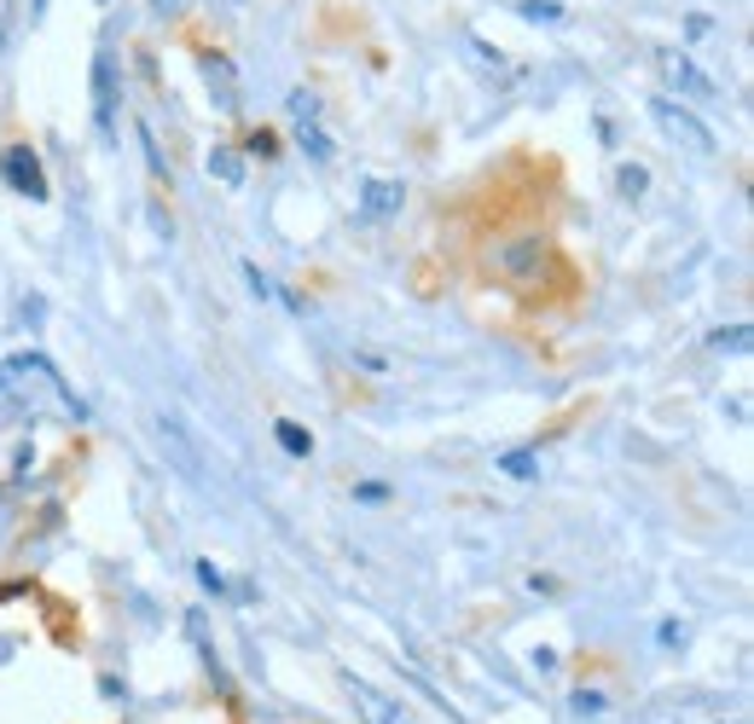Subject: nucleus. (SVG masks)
Masks as SVG:
<instances>
[{"label": "nucleus", "instance_id": "nucleus-15", "mask_svg": "<svg viewBox=\"0 0 754 724\" xmlns=\"http://www.w3.org/2000/svg\"><path fill=\"white\" fill-rule=\"evenodd\" d=\"M140 145H145V163H151V174L163 180V174H169V163H163V151H157V133H151L145 122H140Z\"/></svg>", "mask_w": 754, "mask_h": 724}, {"label": "nucleus", "instance_id": "nucleus-8", "mask_svg": "<svg viewBox=\"0 0 754 724\" xmlns=\"http://www.w3.org/2000/svg\"><path fill=\"white\" fill-rule=\"evenodd\" d=\"M400 180H366L360 186V215H372V221H383V215H400Z\"/></svg>", "mask_w": 754, "mask_h": 724}, {"label": "nucleus", "instance_id": "nucleus-12", "mask_svg": "<svg viewBox=\"0 0 754 724\" xmlns=\"http://www.w3.org/2000/svg\"><path fill=\"white\" fill-rule=\"evenodd\" d=\"M279 447L291 452V458H308V452H314V435L302 429V424H291V417H284V424H279Z\"/></svg>", "mask_w": 754, "mask_h": 724}, {"label": "nucleus", "instance_id": "nucleus-21", "mask_svg": "<svg viewBox=\"0 0 754 724\" xmlns=\"http://www.w3.org/2000/svg\"><path fill=\"white\" fill-rule=\"evenodd\" d=\"M575 707H580V713H603V696H598V689H580Z\"/></svg>", "mask_w": 754, "mask_h": 724}, {"label": "nucleus", "instance_id": "nucleus-3", "mask_svg": "<svg viewBox=\"0 0 754 724\" xmlns=\"http://www.w3.org/2000/svg\"><path fill=\"white\" fill-rule=\"evenodd\" d=\"M650 116H656V122L674 133V140H691L697 151H714V128L697 122V116L685 111V105H674V99H650Z\"/></svg>", "mask_w": 754, "mask_h": 724}, {"label": "nucleus", "instance_id": "nucleus-19", "mask_svg": "<svg viewBox=\"0 0 754 724\" xmlns=\"http://www.w3.org/2000/svg\"><path fill=\"white\" fill-rule=\"evenodd\" d=\"M250 151H256V157H273V151H279V140H273V133H250Z\"/></svg>", "mask_w": 754, "mask_h": 724}, {"label": "nucleus", "instance_id": "nucleus-5", "mask_svg": "<svg viewBox=\"0 0 754 724\" xmlns=\"http://www.w3.org/2000/svg\"><path fill=\"white\" fill-rule=\"evenodd\" d=\"M656 64H662V76H667V81H674V88H679V93H691V99H714V93H719V88H714V81H708V76H702V70H697V64H691V59H685V53H656Z\"/></svg>", "mask_w": 754, "mask_h": 724}, {"label": "nucleus", "instance_id": "nucleus-18", "mask_svg": "<svg viewBox=\"0 0 754 724\" xmlns=\"http://www.w3.org/2000/svg\"><path fill=\"white\" fill-rule=\"evenodd\" d=\"M714 348H749V325H731V336L719 331V336H714Z\"/></svg>", "mask_w": 754, "mask_h": 724}, {"label": "nucleus", "instance_id": "nucleus-16", "mask_svg": "<svg viewBox=\"0 0 754 724\" xmlns=\"http://www.w3.org/2000/svg\"><path fill=\"white\" fill-rule=\"evenodd\" d=\"M197 580H204V592H215V597H227V580L215 574V563H197Z\"/></svg>", "mask_w": 754, "mask_h": 724}, {"label": "nucleus", "instance_id": "nucleus-14", "mask_svg": "<svg viewBox=\"0 0 754 724\" xmlns=\"http://www.w3.org/2000/svg\"><path fill=\"white\" fill-rule=\"evenodd\" d=\"M516 12H523V18H540V24H558V18H563V7H558V0H523Z\"/></svg>", "mask_w": 754, "mask_h": 724}, {"label": "nucleus", "instance_id": "nucleus-22", "mask_svg": "<svg viewBox=\"0 0 754 724\" xmlns=\"http://www.w3.org/2000/svg\"><path fill=\"white\" fill-rule=\"evenodd\" d=\"M151 7H157L163 18H175V12H187V0H151Z\"/></svg>", "mask_w": 754, "mask_h": 724}, {"label": "nucleus", "instance_id": "nucleus-7", "mask_svg": "<svg viewBox=\"0 0 754 724\" xmlns=\"http://www.w3.org/2000/svg\"><path fill=\"white\" fill-rule=\"evenodd\" d=\"M111 111H116V81H111V53L99 47L93 53V116L105 133H111Z\"/></svg>", "mask_w": 754, "mask_h": 724}, {"label": "nucleus", "instance_id": "nucleus-20", "mask_svg": "<svg viewBox=\"0 0 754 724\" xmlns=\"http://www.w3.org/2000/svg\"><path fill=\"white\" fill-rule=\"evenodd\" d=\"M355 493H360L366 504H378V499H389V487H383V481H360V487H355Z\"/></svg>", "mask_w": 754, "mask_h": 724}, {"label": "nucleus", "instance_id": "nucleus-2", "mask_svg": "<svg viewBox=\"0 0 754 724\" xmlns=\"http://www.w3.org/2000/svg\"><path fill=\"white\" fill-rule=\"evenodd\" d=\"M494 267L511 284H534V279H540V267H546V238H540V232H523V238H511L506 249H499Z\"/></svg>", "mask_w": 754, "mask_h": 724}, {"label": "nucleus", "instance_id": "nucleus-4", "mask_svg": "<svg viewBox=\"0 0 754 724\" xmlns=\"http://www.w3.org/2000/svg\"><path fill=\"white\" fill-rule=\"evenodd\" d=\"M348 696H355V707H360V719H366V724H418L400 701H389L383 689H372L366 678H355V672H348Z\"/></svg>", "mask_w": 754, "mask_h": 724}, {"label": "nucleus", "instance_id": "nucleus-1", "mask_svg": "<svg viewBox=\"0 0 754 724\" xmlns=\"http://www.w3.org/2000/svg\"><path fill=\"white\" fill-rule=\"evenodd\" d=\"M0 180H7L18 197H29V204H41V197H47V168H41V157L29 145H12L7 157H0Z\"/></svg>", "mask_w": 754, "mask_h": 724}, {"label": "nucleus", "instance_id": "nucleus-13", "mask_svg": "<svg viewBox=\"0 0 754 724\" xmlns=\"http://www.w3.org/2000/svg\"><path fill=\"white\" fill-rule=\"evenodd\" d=\"M615 186H622V197H639L644 186H650V174L639 163H622V174H615Z\"/></svg>", "mask_w": 754, "mask_h": 724}, {"label": "nucleus", "instance_id": "nucleus-17", "mask_svg": "<svg viewBox=\"0 0 754 724\" xmlns=\"http://www.w3.org/2000/svg\"><path fill=\"white\" fill-rule=\"evenodd\" d=\"M244 279H250V290H256L261 301H267V296H273V284H267V279H261V267H256V261H244Z\"/></svg>", "mask_w": 754, "mask_h": 724}, {"label": "nucleus", "instance_id": "nucleus-10", "mask_svg": "<svg viewBox=\"0 0 754 724\" xmlns=\"http://www.w3.org/2000/svg\"><path fill=\"white\" fill-rule=\"evenodd\" d=\"M209 174L227 180V186H244V157H239L232 145H215V151H209Z\"/></svg>", "mask_w": 754, "mask_h": 724}, {"label": "nucleus", "instance_id": "nucleus-9", "mask_svg": "<svg viewBox=\"0 0 754 724\" xmlns=\"http://www.w3.org/2000/svg\"><path fill=\"white\" fill-rule=\"evenodd\" d=\"M296 140L314 163H331V133L320 128V116H296Z\"/></svg>", "mask_w": 754, "mask_h": 724}, {"label": "nucleus", "instance_id": "nucleus-23", "mask_svg": "<svg viewBox=\"0 0 754 724\" xmlns=\"http://www.w3.org/2000/svg\"><path fill=\"white\" fill-rule=\"evenodd\" d=\"M0 389H7V377H0Z\"/></svg>", "mask_w": 754, "mask_h": 724}, {"label": "nucleus", "instance_id": "nucleus-6", "mask_svg": "<svg viewBox=\"0 0 754 724\" xmlns=\"http://www.w3.org/2000/svg\"><path fill=\"white\" fill-rule=\"evenodd\" d=\"M197 70H204L215 105H221V111H239V76H232V64H227L221 53H197Z\"/></svg>", "mask_w": 754, "mask_h": 724}, {"label": "nucleus", "instance_id": "nucleus-11", "mask_svg": "<svg viewBox=\"0 0 754 724\" xmlns=\"http://www.w3.org/2000/svg\"><path fill=\"white\" fill-rule=\"evenodd\" d=\"M540 452L534 447H516V452H506V458H499V469H506V476H516V481H528V476H540Z\"/></svg>", "mask_w": 754, "mask_h": 724}]
</instances>
